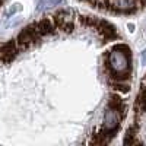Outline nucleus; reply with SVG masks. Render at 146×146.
I'll use <instances>...</instances> for the list:
<instances>
[{
	"mask_svg": "<svg viewBox=\"0 0 146 146\" xmlns=\"http://www.w3.org/2000/svg\"><path fill=\"white\" fill-rule=\"evenodd\" d=\"M108 66L117 76L127 79L131 75V58H130V50L126 44H115L111 50L108 51Z\"/></svg>",
	"mask_w": 146,
	"mask_h": 146,
	"instance_id": "f257e3e1",
	"label": "nucleus"
},
{
	"mask_svg": "<svg viewBox=\"0 0 146 146\" xmlns=\"http://www.w3.org/2000/svg\"><path fill=\"white\" fill-rule=\"evenodd\" d=\"M140 58H142V64H146V50L142 53V57Z\"/></svg>",
	"mask_w": 146,
	"mask_h": 146,
	"instance_id": "f03ea898",
	"label": "nucleus"
}]
</instances>
